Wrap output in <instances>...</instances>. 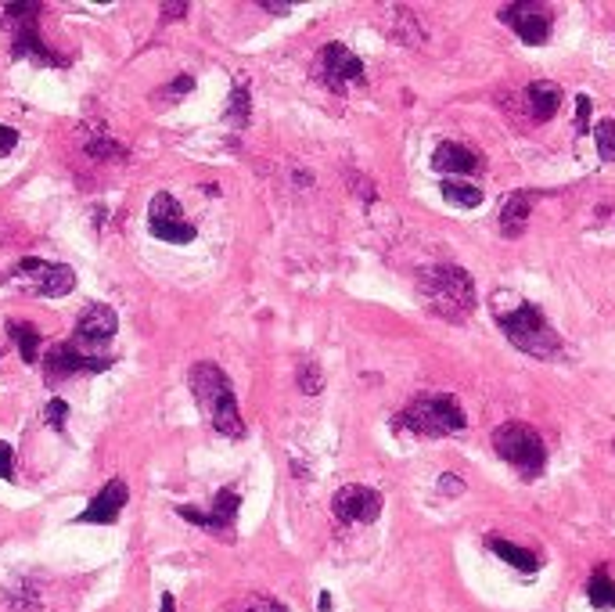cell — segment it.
<instances>
[{
    "label": "cell",
    "mask_w": 615,
    "mask_h": 612,
    "mask_svg": "<svg viewBox=\"0 0 615 612\" xmlns=\"http://www.w3.org/2000/svg\"><path fill=\"white\" fill-rule=\"evenodd\" d=\"M522 101H526V116L533 119V123H547V119L558 116V105H562V87H558V83H547V80H536V83H529L526 87Z\"/></svg>",
    "instance_id": "obj_16"
},
{
    "label": "cell",
    "mask_w": 615,
    "mask_h": 612,
    "mask_svg": "<svg viewBox=\"0 0 615 612\" xmlns=\"http://www.w3.org/2000/svg\"><path fill=\"white\" fill-rule=\"evenodd\" d=\"M529 209H533V198L529 191H515V195L500 206V216H497V231L504 238H522L529 227Z\"/></svg>",
    "instance_id": "obj_18"
},
{
    "label": "cell",
    "mask_w": 615,
    "mask_h": 612,
    "mask_svg": "<svg viewBox=\"0 0 615 612\" xmlns=\"http://www.w3.org/2000/svg\"><path fill=\"white\" fill-rule=\"evenodd\" d=\"M159 612H177V598H173L170 591L162 594V609H159Z\"/></svg>",
    "instance_id": "obj_36"
},
{
    "label": "cell",
    "mask_w": 615,
    "mask_h": 612,
    "mask_svg": "<svg viewBox=\"0 0 615 612\" xmlns=\"http://www.w3.org/2000/svg\"><path fill=\"white\" fill-rule=\"evenodd\" d=\"M317 609H321V612H331V594H328V591H321V598H317Z\"/></svg>",
    "instance_id": "obj_37"
},
{
    "label": "cell",
    "mask_w": 615,
    "mask_h": 612,
    "mask_svg": "<svg viewBox=\"0 0 615 612\" xmlns=\"http://www.w3.org/2000/svg\"><path fill=\"white\" fill-rule=\"evenodd\" d=\"M400 425L428 440H439V436H450V432H461L464 425V411L450 393H421L414 396L400 414Z\"/></svg>",
    "instance_id": "obj_4"
},
{
    "label": "cell",
    "mask_w": 615,
    "mask_h": 612,
    "mask_svg": "<svg viewBox=\"0 0 615 612\" xmlns=\"http://www.w3.org/2000/svg\"><path fill=\"white\" fill-rule=\"evenodd\" d=\"M493 317L504 328L508 342L515 350L529 353L536 360H547L562 350V339L551 328V321L544 317V310L536 303H526V299H515V306H508V292H493Z\"/></svg>",
    "instance_id": "obj_1"
},
{
    "label": "cell",
    "mask_w": 615,
    "mask_h": 612,
    "mask_svg": "<svg viewBox=\"0 0 615 612\" xmlns=\"http://www.w3.org/2000/svg\"><path fill=\"white\" fill-rule=\"evenodd\" d=\"M241 612H288V605H281L277 598H267V594H256L252 602H245Z\"/></svg>",
    "instance_id": "obj_28"
},
{
    "label": "cell",
    "mask_w": 615,
    "mask_h": 612,
    "mask_svg": "<svg viewBox=\"0 0 615 612\" xmlns=\"http://www.w3.org/2000/svg\"><path fill=\"white\" fill-rule=\"evenodd\" d=\"M0 357H4V346H0Z\"/></svg>",
    "instance_id": "obj_38"
},
{
    "label": "cell",
    "mask_w": 615,
    "mask_h": 612,
    "mask_svg": "<svg viewBox=\"0 0 615 612\" xmlns=\"http://www.w3.org/2000/svg\"><path fill=\"white\" fill-rule=\"evenodd\" d=\"M432 166H436L439 173H461V177H472V173L482 170V159H479V152L464 148V144L443 141L436 152H432Z\"/></svg>",
    "instance_id": "obj_17"
},
{
    "label": "cell",
    "mask_w": 615,
    "mask_h": 612,
    "mask_svg": "<svg viewBox=\"0 0 615 612\" xmlns=\"http://www.w3.org/2000/svg\"><path fill=\"white\" fill-rule=\"evenodd\" d=\"M590 108H594V101L587 98V94H580V98H576V130H587V119H590Z\"/></svg>",
    "instance_id": "obj_33"
},
{
    "label": "cell",
    "mask_w": 615,
    "mask_h": 612,
    "mask_svg": "<svg viewBox=\"0 0 615 612\" xmlns=\"http://www.w3.org/2000/svg\"><path fill=\"white\" fill-rule=\"evenodd\" d=\"M40 11L44 4H8L4 15H15L11 18V26H15V58H33L40 65H65V58H58L54 51H47V44L40 40Z\"/></svg>",
    "instance_id": "obj_7"
},
{
    "label": "cell",
    "mask_w": 615,
    "mask_h": 612,
    "mask_svg": "<svg viewBox=\"0 0 615 612\" xmlns=\"http://www.w3.org/2000/svg\"><path fill=\"white\" fill-rule=\"evenodd\" d=\"M317 80L335 94H342L346 87L364 80V62L346 44H328L317 54Z\"/></svg>",
    "instance_id": "obj_11"
},
{
    "label": "cell",
    "mask_w": 615,
    "mask_h": 612,
    "mask_svg": "<svg viewBox=\"0 0 615 612\" xmlns=\"http://www.w3.org/2000/svg\"><path fill=\"white\" fill-rule=\"evenodd\" d=\"M65 418H69V404H65L62 396H51L44 407V422L51 425L54 432H65Z\"/></svg>",
    "instance_id": "obj_27"
},
{
    "label": "cell",
    "mask_w": 615,
    "mask_h": 612,
    "mask_svg": "<svg viewBox=\"0 0 615 612\" xmlns=\"http://www.w3.org/2000/svg\"><path fill=\"white\" fill-rule=\"evenodd\" d=\"M11 278L26 281L36 296H44V299H62V296H69L72 288H76V270L65 267V263L36 260V256L18 260L15 270H11Z\"/></svg>",
    "instance_id": "obj_9"
},
{
    "label": "cell",
    "mask_w": 615,
    "mask_h": 612,
    "mask_svg": "<svg viewBox=\"0 0 615 612\" xmlns=\"http://www.w3.org/2000/svg\"><path fill=\"white\" fill-rule=\"evenodd\" d=\"M15 144H18V130L15 126L0 123V159H4L8 152H15Z\"/></svg>",
    "instance_id": "obj_32"
},
{
    "label": "cell",
    "mask_w": 615,
    "mask_h": 612,
    "mask_svg": "<svg viewBox=\"0 0 615 612\" xmlns=\"http://www.w3.org/2000/svg\"><path fill=\"white\" fill-rule=\"evenodd\" d=\"M594 141H598L601 162H615V119H601L594 126Z\"/></svg>",
    "instance_id": "obj_25"
},
{
    "label": "cell",
    "mask_w": 615,
    "mask_h": 612,
    "mask_svg": "<svg viewBox=\"0 0 615 612\" xmlns=\"http://www.w3.org/2000/svg\"><path fill=\"white\" fill-rule=\"evenodd\" d=\"M587 598L594 609H615V580H608L605 569H598V573L590 576Z\"/></svg>",
    "instance_id": "obj_22"
},
{
    "label": "cell",
    "mask_w": 615,
    "mask_h": 612,
    "mask_svg": "<svg viewBox=\"0 0 615 612\" xmlns=\"http://www.w3.org/2000/svg\"><path fill=\"white\" fill-rule=\"evenodd\" d=\"M126 501H130V486H126V479H119V476L108 479V483L90 497V504L72 522H80V526L83 522H87V526H112V522L123 515Z\"/></svg>",
    "instance_id": "obj_15"
},
{
    "label": "cell",
    "mask_w": 615,
    "mask_h": 612,
    "mask_svg": "<svg viewBox=\"0 0 615 612\" xmlns=\"http://www.w3.org/2000/svg\"><path fill=\"white\" fill-rule=\"evenodd\" d=\"M497 18L504 26H511L518 33V40L529 47H540L551 40V29H554V18L544 4H526V0H518V4H504L497 11Z\"/></svg>",
    "instance_id": "obj_10"
},
{
    "label": "cell",
    "mask_w": 615,
    "mask_h": 612,
    "mask_svg": "<svg viewBox=\"0 0 615 612\" xmlns=\"http://www.w3.org/2000/svg\"><path fill=\"white\" fill-rule=\"evenodd\" d=\"M331 512H335L339 522H349V526H357V522H375L378 515H382V494L371 490V486L349 483L331 497Z\"/></svg>",
    "instance_id": "obj_13"
},
{
    "label": "cell",
    "mask_w": 615,
    "mask_h": 612,
    "mask_svg": "<svg viewBox=\"0 0 615 612\" xmlns=\"http://www.w3.org/2000/svg\"><path fill=\"white\" fill-rule=\"evenodd\" d=\"M119 332V317L112 306L105 303H90L83 310V317L76 321V332H72V342L80 346V350H98V346H108V342L116 339Z\"/></svg>",
    "instance_id": "obj_14"
},
{
    "label": "cell",
    "mask_w": 615,
    "mask_h": 612,
    "mask_svg": "<svg viewBox=\"0 0 615 612\" xmlns=\"http://www.w3.org/2000/svg\"><path fill=\"white\" fill-rule=\"evenodd\" d=\"M238 508H241V497L234 494V490H220V494L213 497V508H209V512H198L195 504H177V515H180V519H188L191 526H202V530H209L213 537L231 540L234 519H238Z\"/></svg>",
    "instance_id": "obj_12"
},
{
    "label": "cell",
    "mask_w": 615,
    "mask_h": 612,
    "mask_svg": "<svg viewBox=\"0 0 615 612\" xmlns=\"http://www.w3.org/2000/svg\"><path fill=\"white\" fill-rule=\"evenodd\" d=\"M493 450L497 458H504L508 465H515L522 472V479H533L544 472L547 450L540 432L526 422H504L500 429H493Z\"/></svg>",
    "instance_id": "obj_5"
},
{
    "label": "cell",
    "mask_w": 615,
    "mask_h": 612,
    "mask_svg": "<svg viewBox=\"0 0 615 612\" xmlns=\"http://www.w3.org/2000/svg\"><path fill=\"white\" fill-rule=\"evenodd\" d=\"M191 4H184V0H177V4H162V15L166 18H180V15H188Z\"/></svg>",
    "instance_id": "obj_34"
},
{
    "label": "cell",
    "mask_w": 615,
    "mask_h": 612,
    "mask_svg": "<svg viewBox=\"0 0 615 612\" xmlns=\"http://www.w3.org/2000/svg\"><path fill=\"white\" fill-rule=\"evenodd\" d=\"M191 393H195V404L202 407V414L209 418L220 436H231V440H241L245 436V422H241L238 411V396H234L231 378L223 375L220 364L213 360H198L188 375Z\"/></svg>",
    "instance_id": "obj_3"
},
{
    "label": "cell",
    "mask_w": 615,
    "mask_h": 612,
    "mask_svg": "<svg viewBox=\"0 0 615 612\" xmlns=\"http://www.w3.org/2000/svg\"><path fill=\"white\" fill-rule=\"evenodd\" d=\"M0 479H15V447L0 440Z\"/></svg>",
    "instance_id": "obj_30"
},
{
    "label": "cell",
    "mask_w": 615,
    "mask_h": 612,
    "mask_svg": "<svg viewBox=\"0 0 615 612\" xmlns=\"http://www.w3.org/2000/svg\"><path fill=\"white\" fill-rule=\"evenodd\" d=\"M486 544H490L493 555H500L508 566H515L518 573H536V555L526 548H518V544H511V540L504 537H486Z\"/></svg>",
    "instance_id": "obj_20"
},
{
    "label": "cell",
    "mask_w": 615,
    "mask_h": 612,
    "mask_svg": "<svg viewBox=\"0 0 615 612\" xmlns=\"http://www.w3.org/2000/svg\"><path fill=\"white\" fill-rule=\"evenodd\" d=\"M112 368V357L105 353H87L80 350L76 342H54L51 350L44 353V382L47 386H58L65 378L72 375H98V371H108Z\"/></svg>",
    "instance_id": "obj_6"
},
{
    "label": "cell",
    "mask_w": 615,
    "mask_h": 612,
    "mask_svg": "<svg viewBox=\"0 0 615 612\" xmlns=\"http://www.w3.org/2000/svg\"><path fill=\"white\" fill-rule=\"evenodd\" d=\"M8 335L26 364H36V360H40V342H44V335H40V328H36L33 321H8Z\"/></svg>",
    "instance_id": "obj_19"
},
{
    "label": "cell",
    "mask_w": 615,
    "mask_h": 612,
    "mask_svg": "<svg viewBox=\"0 0 615 612\" xmlns=\"http://www.w3.org/2000/svg\"><path fill=\"white\" fill-rule=\"evenodd\" d=\"M249 108H252L249 87H245V83H238V87L231 90V98H227V119H231L234 126H245V123H249Z\"/></svg>",
    "instance_id": "obj_24"
},
{
    "label": "cell",
    "mask_w": 615,
    "mask_h": 612,
    "mask_svg": "<svg viewBox=\"0 0 615 612\" xmlns=\"http://www.w3.org/2000/svg\"><path fill=\"white\" fill-rule=\"evenodd\" d=\"M439 494L461 497V494H464V479L454 476V472H443V476H439Z\"/></svg>",
    "instance_id": "obj_31"
},
{
    "label": "cell",
    "mask_w": 615,
    "mask_h": 612,
    "mask_svg": "<svg viewBox=\"0 0 615 612\" xmlns=\"http://www.w3.org/2000/svg\"><path fill=\"white\" fill-rule=\"evenodd\" d=\"M439 191H443V198L450 202V206H461V209L482 206V191L475 188V184H461V180H443V184H439Z\"/></svg>",
    "instance_id": "obj_21"
},
{
    "label": "cell",
    "mask_w": 615,
    "mask_h": 612,
    "mask_svg": "<svg viewBox=\"0 0 615 612\" xmlns=\"http://www.w3.org/2000/svg\"><path fill=\"white\" fill-rule=\"evenodd\" d=\"M87 152L94 159H126V148L112 141V134H101V141H87Z\"/></svg>",
    "instance_id": "obj_26"
},
{
    "label": "cell",
    "mask_w": 615,
    "mask_h": 612,
    "mask_svg": "<svg viewBox=\"0 0 615 612\" xmlns=\"http://www.w3.org/2000/svg\"><path fill=\"white\" fill-rule=\"evenodd\" d=\"M148 231L159 238V242L170 245H191L198 238V227L184 216V206L177 202V195L170 191H155L152 206H148Z\"/></svg>",
    "instance_id": "obj_8"
},
{
    "label": "cell",
    "mask_w": 615,
    "mask_h": 612,
    "mask_svg": "<svg viewBox=\"0 0 615 612\" xmlns=\"http://www.w3.org/2000/svg\"><path fill=\"white\" fill-rule=\"evenodd\" d=\"M191 90H195V76H188V72H184V76H177V80L162 90V94L173 101V98H184V94H191Z\"/></svg>",
    "instance_id": "obj_29"
},
{
    "label": "cell",
    "mask_w": 615,
    "mask_h": 612,
    "mask_svg": "<svg viewBox=\"0 0 615 612\" xmlns=\"http://www.w3.org/2000/svg\"><path fill=\"white\" fill-rule=\"evenodd\" d=\"M418 292L425 306L443 321H468L475 314V285L472 274L457 263H436L418 270Z\"/></svg>",
    "instance_id": "obj_2"
},
{
    "label": "cell",
    "mask_w": 615,
    "mask_h": 612,
    "mask_svg": "<svg viewBox=\"0 0 615 612\" xmlns=\"http://www.w3.org/2000/svg\"><path fill=\"white\" fill-rule=\"evenodd\" d=\"M259 8L270 11V15H288V11H292V4H277V0H263Z\"/></svg>",
    "instance_id": "obj_35"
},
{
    "label": "cell",
    "mask_w": 615,
    "mask_h": 612,
    "mask_svg": "<svg viewBox=\"0 0 615 612\" xmlns=\"http://www.w3.org/2000/svg\"><path fill=\"white\" fill-rule=\"evenodd\" d=\"M295 382H299V393H306V396L324 393L321 364H317V360H299V368H295Z\"/></svg>",
    "instance_id": "obj_23"
}]
</instances>
